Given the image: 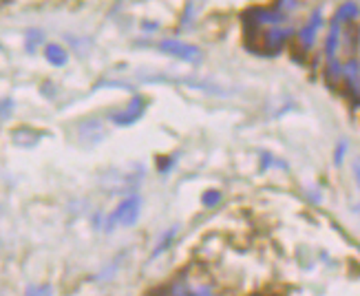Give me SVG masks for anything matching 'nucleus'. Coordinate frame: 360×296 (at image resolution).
Listing matches in <instances>:
<instances>
[{
  "label": "nucleus",
  "mask_w": 360,
  "mask_h": 296,
  "mask_svg": "<svg viewBox=\"0 0 360 296\" xmlns=\"http://www.w3.org/2000/svg\"><path fill=\"white\" fill-rule=\"evenodd\" d=\"M139 212H142V199L137 195L127 197L122 204H117V208L111 212V217H108V230H113L117 226H122V228L135 226L139 219Z\"/></svg>",
  "instance_id": "1"
},
{
  "label": "nucleus",
  "mask_w": 360,
  "mask_h": 296,
  "mask_svg": "<svg viewBox=\"0 0 360 296\" xmlns=\"http://www.w3.org/2000/svg\"><path fill=\"white\" fill-rule=\"evenodd\" d=\"M146 108H148V100L144 96H135L129 100L127 106L117 108V111L111 115V122L115 124V127H133L135 122L142 120Z\"/></svg>",
  "instance_id": "2"
},
{
  "label": "nucleus",
  "mask_w": 360,
  "mask_h": 296,
  "mask_svg": "<svg viewBox=\"0 0 360 296\" xmlns=\"http://www.w3.org/2000/svg\"><path fill=\"white\" fill-rule=\"evenodd\" d=\"M160 51H164L170 58H177L184 62H199L201 60V49L195 44H188L184 40H162L160 42Z\"/></svg>",
  "instance_id": "3"
},
{
  "label": "nucleus",
  "mask_w": 360,
  "mask_h": 296,
  "mask_svg": "<svg viewBox=\"0 0 360 296\" xmlns=\"http://www.w3.org/2000/svg\"><path fill=\"white\" fill-rule=\"evenodd\" d=\"M321 20H323V13H321V9H316L314 13L309 15L307 25L301 29L299 40H301V44H303V49H309V46L314 44V38H316V31H319V27H321Z\"/></svg>",
  "instance_id": "4"
},
{
  "label": "nucleus",
  "mask_w": 360,
  "mask_h": 296,
  "mask_svg": "<svg viewBox=\"0 0 360 296\" xmlns=\"http://www.w3.org/2000/svg\"><path fill=\"white\" fill-rule=\"evenodd\" d=\"M340 73H342V77H345L349 91L356 93V96H360V65L358 62L356 60L347 62V65L340 69Z\"/></svg>",
  "instance_id": "5"
},
{
  "label": "nucleus",
  "mask_w": 360,
  "mask_h": 296,
  "mask_svg": "<svg viewBox=\"0 0 360 296\" xmlns=\"http://www.w3.org/2000/svg\"><path fill=\"white\" fill-rule=\"evenodd\" d=\"M44 58H46V62H51L53 67H65L69 62V53L65 51V46H60L56 42L44 46Z\"/></svg>",
  "instance_id": "6"
},
{
  "label": "nucleus",
  "mask_w": 360,
  "mask_h": 296,
  "mask_svg": "<svg viewBox=\"0 0 360 296\" xmlns=\"http://www.w3.org/2000/svg\"><path fill=\"white\" fill-rule=\"evenodd\" d=\"M358 13H360L358 5H356V3H347V5H342V7L336 11L334 18H336L338 22H349V20H354V18H356Z\"/></svg>",
  "instance_id": "7"
},
{
  "label": "nucleus",
  "mask_w": 360,
  "mask_h": 296,
  "mask_svg": "<svg viewBox=\"0 0 360 296\" xmlns=\"http://www.w3.org/2000/svg\"><path fill=\"white\" fill-rule=\"evenodd\" d=\"M175 232H177V226H175L173 230H166V232H164V237H162V241L158 243V247H155V252H153V255H160V252H164L166 247H168L170 243H173Z\"/></svg>",
  "instance_id": "8"
},
{
  "label": "nucleus",
  "mask_w": 360,
  "mask_h": 296,
  "mask_svg": "<svg viewBox=\"0 0 360 296\" xmlns=\"http://www.w3.org/2000/svg\"><path fill=\"white\" fill-rule=\"evenodd\" d=\"M25 296H53L51 285H29Z\"/></svg>",
  "instance_id": "9"
},
{
  "label": "nucleus",
  "mask_w": 360,
  "mask_h": 296,
  "mask_svg": "<svg viewBox=\"0 0 360 296\" xmlns=\"http://www.w3.org/2000/svg\"><path fill=\"white\" fill-rule=\"evenodd\" d=\"M201 201H203V206L214 208L219 201H221V193H219V191H206V193H203V197H201Z\"/></svg>",
  "instance_id": "10"
},
{
  "label": "nucleus",
  "mask_w": 360,
  "mask_h": 296,
  "mask_svg": "<svg viewBox=\"0 0 360 296\" xmlns=\"http://www.w3.org/2000/svg\"><path fill=\"white\" fill-rule=\"evenodd\" d=\"M188 296H212V290L208 285H199L193 292H188Z\"/></svg>",
  "instance_id": "11"
},
{
  "label": "nucleus",
  "mask_w": 360,
  "mask_h": 296,
  "mask_svg": "<svg viewBox=\"0 0 360 296\" xmlns=\"http://www.w3.org/2000/svg\"><path fill=\"white\" fill-rule=\"evenodd\" d=\"M345 146H347V142H340L338 153H336V164H340V162H342V155H345Z\"/></svg>",
  "instance_id": "12"
},
{
  "label": "nucleus",
  "mask_w": 360,
  "mask_h": 296,
  "mask_svg": "<svg viewBox=\"0 0 360 296\" xmlns=\"http://www.w3.org/2000/svg\"><path fill=\"white\" fill-rule=\"evenodd\" d=\"M354 177H356L358 188H360V162H356V164H354Z\"/></svg>",
  "instance_id": "13"
}]
</instances>
